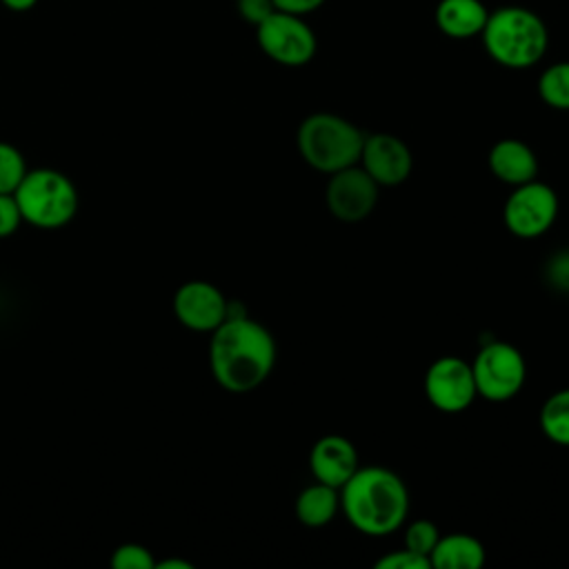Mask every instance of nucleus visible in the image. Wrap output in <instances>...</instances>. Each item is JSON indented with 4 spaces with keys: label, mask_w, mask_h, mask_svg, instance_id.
Masks as SVG:
<instances>
[{
    "label": "nucleus",
    "mask_w": 569,
    "mask_h": 569,
    "mask_svg": "<svg viewBox=\"0 0 569 569\" xmlns=\"http://www.w3.org/2000/svg\"><path fill=\"white\" fill-rule=\"evenodd\" d=\"M322 4H325V0H273V7L278 11H287L293 16H307Z\"/></svg>",
    "instance_id": "a878e982"
},
{
    "label": "nucleus",
    "mask_w": 569,
    "mask_h": 569,
    "mask_svg": "<svg viewBox=\"0 0 569 569\" xmlns=\"http://www.w3.org/2000/svg\"><path fill=\"white\" fill-rule=\"evenodd\" d=\"M425 396L442 413H460L478 398L471 362L460 356L433 360L425 373Z\"/></svg>",
    "instance_id": "1a4fd4ad"
},
{
    "label": "nucleus",
    "mask_w": 569,
    "mask_h": 569,
    "mask_svg": "<svg viewBox=\"0 0 569 569\" xmlns=\"http://www.w3.org/2000/svg\"><path fill=\"white\" fill-rule=\"evenodd\" d=\"M540 100L558 111H569V60L549 64L538 78Z\"/></svg>",
    "instance_id": "6ab92c4d"
},
{
    "label": "nucleus",
    "mask_w": 569,
    "mask_h": 569,
    "mask_svg": "<svg viewBox=\"0 0 569 569\" xmlns=\"http://www.w3.org/2000/svg\"><path fill=\"white\" fill-rule=\"evenodd\" d=\"M491 173L509 187H518L538 178V158L533 149L518 138L498 140L487 156Z\"/></svg>",
    "instance_id": "4468645a"
},
{
    "label": "nucleus",
    "mask_w": 569,
    "mask_h": 569,
    "mask_svg": "<svg viewBox=\"0 0 569 569\" xmlns=\"http://www.w3.org/2000/svg\"><path fill=\"white\" fill-rule=\"evenodd\" d=\"M376 569H431V562L427 556L413 553L411 549L402 547L380 556L376 560Z\"/></svg>",
    "instance_id": "5701e85b"
},
{
    "label": "nucleus",
    "mask_w": 569,
    "mask_h": 569,
    "mask_svg": "<svg viewBox=\"0 0 569 569\" xmlns=\"http://www.w3.org/2000/svg\"><path fill=\"white\" fill-rule=\"evenodd\" d=\"M173 313L182 327L211 333L227 320L229 300L213 282L187 280L173 293Z\"/></svg>",
    "instance_id": "9b49d317"
},
{
    "label": "nucleus",
    "mask_w": 569,
    "mask_h": 569,
    "mask_svg": "<svg viewBox=\"0 0 569 569\" xmlns=\"http://www.w3.org/2000/svg\"><path fill=\"white\" fill-rule=\"evenodd\" d=\"M540 429L542 433L560 445L569 447V387L553 391L540 407Z\"/></svg>",
    "instance_id": "a211bd4d"
},
{
    "label": "nucleus",
    "mask_w": 569,
    "mask_h": 569,
    "mask_svg": "<svg viewBox=\"0 0 569 569\" xmlns=\"http://www.w3.org/2000/svg\"><path fill=\"white\" fill-rule=\"evenodd\" d=\"M485 560V545L471 533L440 536L429 553L431 569H480Z\"/></svg>",
    "instance_id": "dca6fc26"
},
{
    "label": "nucleus",
    "mask_w": 569,
    "mask_h": 569,
    "mask_svg": "<svg viewBox=\"0 0 569 569\" xmlns=\"http://www.w3.org/2000/svg\"><path fill=\"white\" fill-rule=\"evenodd\" d=\"M276 365L271 331L247 313L229 316L211 331L209 369L216 382L231 393L258 389Z\"/></svg>",
    "instance_id": "f257e3e1"
},
{
    "label": "nucleus",
    "mask_w": 569,
    "mask_h": 569,
    "mask_svg": "<svg viewBox=\"0 0 569 569\" xmlns=\"http://www.w3.org/2000/svg\"><path fill=\"white\" fill-rule=\"evenodd\" d=\"M480 38L489 58L507 69H529L538 64L549 47L545 20L536 11L518 4L489 11Z\"/></svg>",
    "instance_id": "7ed1b4c3"
},
{
    "label": "nucleus",
    "mask_w": 569,
    "mask_h": 569,
    "mask_svg": "<svg viewBox=\"0 0 569 569\" xmlns=\"http://www.w3.org/2000/svg\"><path fill=\"white\" fill-rule=\"evenodd\" d=\"M22 213L13 193H0V240L13 236L22 224Z\"/></svg>",
    "instance_id": "b1692460"
},
{
    "label": "nucleus",
    "mask_w": 569,
    "mask_h": 569,
    "mask_svg": "<svg viewBox=\"0 0 569 569\" xmlns=\"http://www.w3.org/2000/svg\"><path fill=\"white\" fill-rule=\"evenodd\" d=\"M13 196L22 220L38 229H60L71 222L78 211L76 184L69 176L51 167L27 169Z\"/></svg>",
    "instance_id": "39448f33"
},
{
    "label": "nucleus",
    "mask_w": 569,
    "mask_h": 569,
    "mask_svg": "<svg viewBox=\"0 0 569 569\" xmlns=\"http://www.w3.org/2000/svg\"><path fill=\"white\" fill-rule=\"evenodd\" d=\"M109 562L113 569H153L156 567L151 551L138 542H124L116 547Z\"/></svg>",
    "instance_id": "4be33fe9"
},
{
    "label": "nucleus",
    "mask_w": 569,
    "mask_h": 569,
    "mask_svg": "<svg viewBox=\"0 0 569 569\" xmlns=\"http://www.w3.org/2000/svg\"><path fill=\"white\" fill-rule=\"evenodd\" d=\"M7 9H11V11H27V9H31L38 0H0Z\"/></svg>",
    "instance_id": "cd10ccee"
},
{
    "label": "nucleus",
    "mask_w": 569,
    "mask_h": 569,
    "mask_svg": "<svg viewBox=\"0 0 569 569\" xmlns=\"http://www.w3.org/2000/svg\"><path fill=\"white\" fill-rule=\"evenodd\" d=\"M378 193V182L360 164H351L347 169L329 173L325 187V202L336 220L360 222L376 209Z\"/></svg>",
    "instance_id": "9d476101"
},
{
    "label": "nucleus",
    "mask_w": 569,
    "mask_h": 569,
    "mask_svg": "<svg viewBox=\"0 0 569 569\" xmlns=\"http://www.w3.org/2000/svg\"><path fill=\"white\" fill-rule=\"evenodd\" d=\"M476 391L489 402H505L520 393L527 380V362L520 349L493 340L485 345L471 362Z\"/></svg>",
    "instance_id": "423d86ee"
},
{
    "label": "nucleus",
    "mask_w": 569,
    "mask_h": 569,
    "mask_svg": "<svg viewBox=\"0 0 569 569\" xmlns=\"http://www.w3.org/2000/svg\"><path fill=\"white\" fill-rule=\"evenodd\" d=\"M556 218H558V193L549 184L540 182L538 178L513 187L502 209V220L507 231L522 240L540 238L551 229Z\"/></svg>",
    "instance_id": "6e6552de"
},
{
    "label": "nucleus",
    "mask_w": 569,
    "mask_h": 569,
    "mask_svg": "<svg viewBox=\"0 0 569 569\" xmlns=\"http://www.w3.org/2000/svg\"><path fill=\"white\" fill-rule=\"evenodd\" d=\"M158 569H191L193 565L187 562V560H180V558H169V560H160L156 562Z\"/></svg>",
    "instance_id": "bb28decb"
},
{
    "label": "nucleus",
    "mask_w": 569,
    "mask_h": 569,
    "mask_svg": "<svg viewBox=\"0 0 569 569\" xmlns=\"http://www.w3.org/2000/svg\"><path fill=\"white\" fill-rule=\"evenodd\" d=\"M365 133L347 118L318 111L307 116L296 133L300 158L320 173H336L358 164Z\"/></svg>",
    "instance_id": "20e7f679"
},
{
    "label": "nucleus",
    "mask_w": 569,
    "mask_h": 569,
    "mask_svg": "<svg viewBox=\"0 0 569 569\" xmlns=\"http://www.w3.org/2000/svg\"><path fill=\"white\" fill-rule=\"evenodd\" d=\"M487 18L489 9L480 0H440L436 7V27L453 40L480 36Z\"/></svg>",
    "instance_id": "2eb2a0df"
},
{
    "label": "nucleus",
    "mask_w": 569,
    "mask_h": 569,
    "mask_svg": "<svg viewBox=\"0 0 569 569\" xmlns=\"http://www.w3.org/2000/svg\"><path fill=\"white\" fill-rule=\"evenodd\" d=\"M358 451L345 436L329 433L311 445L309 471L318 482L340 489L358 471Z\"/></svg>",
    "instance_id": "ddd939ff"
},
{
    "label": "nucleus",
    "mask_w": 569,
    "mask_h": 569,
    "mask_svg": "<svg viewBox=\"0 0 569 569\" xmlns=\"http://www.w3.org/2000/svg\"><path fill=\"white\" fill-rule=\"evenodd\" d=\"M358 164L378 182V187H398L409 178L413 156L407 142L398 136L371 133L365 136Z\"/></svg>",
    "instance_id": "f8f14e48"
},
{
    "label": "nucleus",
    "mask_w": 569,
    "mask_h": 569,
    "mask_svg": "<svg viewBox=\"0 0 569 569\" xmlns=\"http://www.w3.org/2000/svg\"><path fill=\"white\" fill-rule=\"evenodd\" d=\"M27 173L24 156L11 142L0 140V193H13Z\"/></svg>",
    "instance_id": "aec40b11"
},
{
    "label": "nucleus",
    "mask_w": 569,
    "mask_h": 569,
    "mask_svg": "<svg viewBox=\"0 0 569 569\" xmlns=\"http://www.w3.org/2000/svg\"><path fill=\"white\" fill-rule=\"evenodd\" d=\"M258 47L267 58L284 67H302L313 60L318 40L305 16L273 11L256 27Z\"/></svg>",
    "instance_id": "0eeeda50"
},
{
    "label": "nucleus",
    "mask_w": 569,
    "mask_h": 569,
    "mask_svg": "<svg viewBox=\"0 0 569 569\" xmlns=\"http://www.w3.org/2000/svg\"><path fill=\"white\" fill-rule=\"evenodd\" d=\"M276 11L273 0H238V13L251 22V24H260L262 20H267L271 13Z\"/></svg>",
    "instance_id": "393cba45"
},
{
    "label": "nucleus",
    "mask_w": 569,
    "mask_h": 569,
    "mask_svg": "<svg viewBox=\"0 0 569 569\" xmlns=\"http://www.w3.org/2000/svg\"><path fill=\"white\" fill-rule=\"evenodd\" d=\"M440 536L442 533H440V529L433 520L418 518L405 529V547L411 549L413 553H420V556L429 558V553L433 551Z\"/></svg>",
    "instance_id": "412c9836"
},
{
    "label": "nucleus",
    "mask_w": 569,
    "mask_h": 569,
    "mask_svg": "<svg viewBox=\"0 0 569 569\" xmlns=\"http://www.w3.org/2000/svg\"><path fill=\"white\" fill-rule=\"evenodd\" d=\"M293 511L305 527H325L340 511V489L313 480L296 496Z\"/></svg>",
    "instance_id": "f3484780"
},
{
    "label": "nucleus",
    "mask_w": 569,
    "mask_h": 569,
    "mask_svg": "<svg viewBox=\"0 0 569 569\" xmlns=\"http://www.w3.org/2000/svg\"><path fill=\"white\" fill-rule=\"evenodd\" d=\"M340 511L356 531L371 538L389 536L407 520V485L387 467H358L340 487Z\"/></svg>",
    "instance_id": "f03ea898"
}]
</instances>
